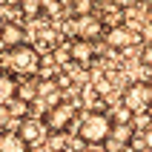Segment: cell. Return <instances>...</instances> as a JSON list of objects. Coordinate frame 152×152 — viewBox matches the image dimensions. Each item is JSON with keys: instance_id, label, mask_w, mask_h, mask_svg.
<instances>
[{"instance_id": "1", "label": "cell", "mask_w": 152, "mask_h": 152, "mask_svg": "<svg viewBox=\"0 0 152 152\" xmlns=\"http://www.w3.org/2000/svg\"><path fill=\"white\" fill-rule=\"evenodd\" d=\"M40 49L32 46L29 40L17 43V46H9V49H0V69L9 72L15 77H29V75H37L40 69Z\"/></svg>"}, {"instance_id": "2", "label": "cell", "mask_w": 152, "mask_h": 152, "mask_svg": "<svg viewBox=\"0 0 152 152\" xmlns=\"http://www.w3.org/2000/svg\"><path fill=\"white\" fill-rule=\"evenodd\" d=\"M75 135L77 138H83L86 144H92V146H101L106 138H109L112 132V118H109V112H101V109H89V112H80L75 121Z\"/></svg>"}, {"instance_id": "3", "label": "cell", "mask_w": 152, "mask_h": 152, "mask_svg": "<svg viewBox=\"0 0 152 152\" xmlns=\"http://www.w3.org/2000/svg\"><path fill=\"white\" fill-rule=\"evenodd\" d=\"M77 115H80V103L69 101V98H63V101L52 103L49 109H46V115H43V124H46V129L49 132H69V129L75 126Z\"/></svg>"}, {"instance_id": "4", "label": "cell", "mask_w": 152, "mask_h": 152, "mask_svg": "<svg viewBox=\"0 0 152 152\" xmlns=\"http://www.w3.org/2000/svg\"><path fill=\"white\" fill-rule=\"evenodd\" d=\"M103 46H109L112 52H124V49H132L141 43V34H138L135 26H126V23H112L103 29Z\"/></svg>"}, {"instance_id": "5", "label": "cell", "mask_w": 152, "mask_h": 152, "mask_svg": "<svg viewBox=\"0 0 152 152\" xmlns=\"http://www.w3.org/2000/svg\"><path fill=\"white\" fill-rule=\"evenodd\" d=\"M46 124H43V118H37V115H26L23 121H17V135L23 138L29 146H37L46 138Z\"/></svg>"}, {"instance_id": "6", "label": "cell", "mask_w": 152, "mask_h": 152, "mask_svg": "<svg viewBox=\"0 0 152 152\" xmlns=\"http://www.w3.org/2000/svg\"><path fill=\"white\" fill-rule=\"evenodd\" d=\"M69 55H72V60L77 66L89 69L98 58V46H95V40H86V37H72L69 40Z\"/></svg>"}, {"instance_id": "7", "label": "cell", "mask_w": 152, "mask_h": 152, "mask_svg": "<svg viewBox=\"0 0 152 152\" xmlns=\"http://www.w3.org/2000/svg\"><path fill=\"white\" fill-rule=\"evenodd\" d=\"M124 103H126L132 112L149 109V95H146V83H144V80H135V83L126 86V92H124Z\"/></svg>"}, {"instance_id": "8", "label": "cell", "mask_w": 152, "mask_h": 152, "mask_svg": "<svg viewBox=\"0 0 152 152\" xmlns=\"http://www.w3.org/2000/svg\"><path fill=\"white\" fill-rule=\"evenodd\" d=\"M103 20L95 12H89V15H77V37H86V40H98L103 34Z\"/></svg>"}, {"instance_id": "9", "label": "cell", "mask_w": 152, "mask_h": 152, "mask_svg": "<svg viewBox=\"0 0 152 152\" xmlns=\"http://www.w3.org/2000/svg\"><path fill=\"white\" fill-rule=\"evenodd\" d=\"M26 40V29L20 20H3L0 23V49H9V46H17V43Z\"/></svg>"}, {"instance_id": "10", "label": "cell", "mask_w": 152, "mask_h": 152, "mask_svg": "<svg viewBox=\"0 0 152 152\" xmlns=\"http://www.w3.org/2000/svg\"><path fill=\"white\" fill-rule=\"evenodd\" d=\"M0 152H32V146L17 135V129H0Z\"/></svg>"}, {"instance_id": "11", "label": "cell", "mask_w": 152, "mask_h": 152, "mask_svg": "<svg viewBox=\"0 0 152 152\" xmlns=\"http://www.w3.org/2000/svg\"><path fill=\"white\" fill-rule=\"evenodd\" d=\"M15 95H17V77H15V75H9V72H3V69H0V103L12 101Z\"/></svg>"}, {"instance_id": "12", "label": "cell", "mask_w": 152, "mask_h": 152, "mask_svg": "<svg viewBox=\"0 0 152 152\" xmlns=\"http://www.w3.org/2000/svg\"><path fill=\"white\" fill-rule=\"evenodd\" d=\"M132 115H135V112L129 109L126 103H118V106H115V109L109 112L112 124H132Z\"/></svg>"}, {"instance_id": "13", "label": "cell", "mask_w": 152, "mask_h": 152, "mask_svg": "<svg viewBox=\"0 0 152 152\" xmlns=\"http://www.w3.org/2000/svg\"><path fill=\"white\" fill-rule=\"evenodd\" d=\"M66 12H72V15H89V12H95V0H69Z\"/></svg>"}, {"instance_id": "14", "label": "cell", "mask_w": 152, "mask_h": 152, "mask_svg": "<svg viewBox=\"0 0 152 152\" xmlns=\"http://www.w3.org/2000/svg\"><path fill=\"white\" fill-rule=\"evenodd\" d=\"M92 92L98 95V98H106V95L112 92V83H109V77H103L101 72L95 75V80H92Z\"/></svg>"}, {"instance_id": "15", "label": "cell", "mask_w": 152, "mask_h": 152, "mask_svg": "<svg viewBox=\"0 0 152 152\" xmlns=\"http://www.w3.org/2000/svg\"><path fill=\"white\" fill-rule=\"evenodd\" d=\"M43 15L46 17H60L63 15V0H43Z\"/></svg>"}, {"instance_id": "16", "label": "cell", "mask_w": 152, "mask_h": 152, "mask_svg": "<svg viewBox=\"0 0 152 152\" xmlns=\"http://www.w3.org/2000/svg\"><path fill=\"white\" fill-rule=\"evenodd\" d=\"M138 135H141V149H152V124L146 129H141Z\"/></svg>"}, {"instance_id": "17", "label": "cell", "mask_w": 152, "mask_h": 152, "mask_svg": "<svg viewBox=\"0 0 152 152\" xmlns=\"http://www.w3.org/2000/svg\"><path fill=\"white\" fill-rule=\"evenodd\" d=\"M138 34H141V40H144V46H146V43H152V26H144V29H141Z\"/></svg>"}, {"instance_id": "18", "label": "cell", "mask_w": 152, "mask_h": 152, "mask_svg": "<svg viewBox=\"0 0 152 152\" xmlns=\"http://www.w3.org/2000/svg\"><path fill=\"white\" fill-rule=\"evenodd\" d=\"M144 63H149V66H152V43H146V46H144Z\"/></svg>"}, {"instance_id": "19", "label": "cell", "mask_w": 152, "mask_h": 152, "mask_svg": "<svg viewBox=\"0 0 152 152\" xmlns=\"http://www.w3.org/2000/svg\"><path fill=\"white\" fill-rule=\"evenodd\" d=\"M146 95H149V109H152V80H146Z\"/></svg>"}, {"instance_id": "20", "label": "cell", "mask_w": 152, "mask_h": 152, "mask_svg": "<svg viewBox=\"0 0 152 152\" xmlns=\"http://www.w3.org/2000/svg\"><path fill=\"white\" fill-rule=\"evenodd\" d=\"M121 152H138V149H135V146H132V144H126V146H124V149H121Z\"/></svg>"}, {"instance_id": "21", "label": "cell", "mask_w": 152, "mask_h": 152, "mask_svg": "<svg viewBox=\"0 0 152 152\" xmlns=\"http://www.w3.org/2000/svg\"><path fill=\"white\" fill-rule=\"evenodd\" d=\"M20 0H3V6H17Z\"/></svg>"}, {"instance_id": "22", "label": "cell", "mask_w": 152, "mask_h": 152, "mask_svg": "<svg viewBox=\"0 0 152 152\" xmlns=\"http://www.w3.org/2000/svg\"><path fill=\"white\" fill-rule=\"evenodd\" d=\"M146 9H149V15H152V0H149V3H146Z\"/></svg>"}, {"instance_id": "23", "label": "cell", "mask_w": 152, "mask_h": 152, "mask_svg": "<svg viewBox=\"0 0 152 152\" xmlns=\"http://www.w3.org/2000/svg\"><path fill=\"white\" fill-rule=\"evenodd\" d=\"M49 152H63V149H49Z\"/></svg>"}, {"instance_id": "24", "label": "cell", "mask_w": 152, "mask_h": 152, "mask_svg": "<svg viewBox=\"0 0 152 152\" xmlns=\"http://www.w3.org/2000/svg\"><path fill=\"white\" fill-rule=\"evenodd\" d=\"M138 152H152V149H138Z\"/></svg>"}, {"instance_id": "25", "label": "cell", "mask_w": 152, "mask_h": 152, "mask_svg": "<svg viewBox=\"0 0 152 152\" xmlns=\"http://www.w3.org/2000/svg\"><path fill=\"white\" fill-rule=\"evenodd\" d=\"M95 3H101V0H95Z\"/></svg>"}]
</instances>
